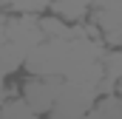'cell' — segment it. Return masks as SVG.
Instances as JSON below:
<instances>
[{"label":"cell","instance_id":"6","mask_svg":"<svg viewBox=\"0 0 122 119\" xmlns=\"http://www.w3.org/2000/svg\"><path fill=\"white\" fill-rule=\"evenodd\" d=\"M91 6H97V9H119L122 0H91Z\"/></svg>","mask_w":122,"mask_h":119},{"label":"cell","instance_id":"1","mask_svg":"<svg viewBox=\"0 0 122 119\" xmlns=\"http://www.w3.org/2000/svg\"><path fill=\"white\" fill-rule=\"evenodd\" d=\"M62 82H65V77H34V79H29L26 88H23L26 102H29L37 114L51 111L57 94L62 91Z\"/></svg>","mask_w":122,"mask_h":119},{"label":"cell","instance_id":"7","mask_svg":"<svg viewBox=\"0 0 122 119\" xmlns=\"http://www.w3.org/2000/svg\"><path fill=\"white\" fill-rule=\"evenodd\" d=\"M6 102V88H0V105Z\"/></svg>","mask_w":122,"mask_h":119},{"label":"cell","instance_id":"4","mask_svg":"<svg viewBox=\"0 0 122 119\" xmlns=\"http://www.w3.org/2000/svg\"><path fill=\"white\" fill-rule=\"evenodd\" d=\"M0 119H37V111L26 99H6L0 105Z\"/></svg>","mask_w":122,"mask_h":119},{"label":"cell","instance_id":"2","mask_svg":"<svg viewBox=\"0 0 122 119\" xmlns=\"http://www.w3.org/2000/svg\"><path fill=\"white\" fill-rule=\"evenodd\" d=\"M51 9H54L57 17L74 23V20H82V17L88 14L91 0H51Z\"/></svg>","mask_w":122,"mask_h":119},{"label":"cell","instance_id":"8","mask_svg":"<svg viewBox=\"0 0 122 119\" xmlns=\"http://www.w3.org/2000/svg\"><path fill=\"white\" fill-rule=\"evenodd\" d=\"M0 88H3V71H0Z\"/></svg>","mask_w":122,"mask_h":119},{"label":"cell","instance_id":"3","mask_svg":"<svg viewBox=\"0 0 122 119\" xmlns=\"http://www.w3.org/2000/svg\"><path fill=\"white\" fill-rule=\"evenodd\" d=\"M23 62H26V51H23V48L11 45V43H6V40L0 43V71H3V74L17 71Z\"/></svg>","mask_w":122,"mask_h":119},{"label":"cell","instance_id":"5","mask_svg":"<svg viewBox=\"0 0 122 119\" xmlns=\"http://www.w3.org/2000/svg\"><path fill=\"white\" fill-rule=\"evenodd\" d=\"M11 9L14 11H23V14H37L43 9H51V0H14Z\"/></svg>","mask_w":122,"mask_h":119}]
</instances>
